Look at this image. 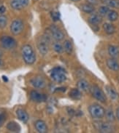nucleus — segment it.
Here are the masks:
<instances>
[{
    "instance_id": "14",
    "label": "nucleus",
    "mask_w": 119,
    "mask_h": 133,
    "mask_svg": "<svg viewBox=\"0 0 119 133\" xmlns=\"http://www.w3.org/2000/svg\"><path fill=\"white\" fill-rule=\"evenodd\" d=\"M34 127L36 130L40 133H45L47 132V127L46 124L45 123V122L42 121V120H38L37 121L35 124H34Z\"/></svg>"
},
{
    "instance_id": "5",
    "label": "nucleus",
    "mask_w": 119,
    "mask_h": 133,
    "mask_svg": "<svg viewBox=\"0 0 119 133\" xmlns=\"http://www.w3.org/2000/svg\"><path fill=\"white\" fill-rule=\"evenodd\" d=\"M0 42L2 46L7 50L14 49L17 46V42L14 38L9 36H3L0 39Z\"/></svg>"
},
{
    "instance_id": "19",
    "label": "nucleus",
    "mask_w": 119,
    "mask_h": 133,
    "mask_svg": "<svg viewBox=\"0 0 119 133\" xmlns=\"http://www.w3.org/2000/svg\"><path fill=\"white\" fill-rule=\"evenodd\" d=\"M108 54L111 58H118L119 56L118 47L114 46V45H110L108 47Z\"/></svg>"
},
{
    "instance_id": "37",
    "label": "nucleus",
    "mask_w": 119,
    "mask_h": 133,
    "mask_svg": "<svg viewBox=\"0 0 119 133\" xmlns=\"http://www.w3.org/2000/svg\"><path fill=\"white\" fill-rule=\"evenodd\" d=\"M2 79H3V80L4 82H8V79H7V78L5 76H2Z\"/></svg>"
},
{
    "instance_id": "30",
    "label": "nucleus",
    "mask_w": 119,
    "mask_h": 133,
    "mask_svg": "<svg viewBox=\"0 0 119 133\" xmlns=\"http://www.w3.org/2000/svg\"><path fill=\"white\" fill-rule=\"evenodd\" d=\"M7 18L5 15H0V29H4L7 25Z\"/></svg>"
},
{
    "instance_id": "18",
    "label": "nucleus",
    "mask_w": 119,
    "mask_h": 133,
    "mask_svg": "<svg viewBox=\"0 0 119 133\" xmlns=\"http://www.w3.org/2000/svg\"><path fill=\"white\" fill-rule=\"evenodd\" d=\"M105 90H106V92L108 95V96L112 100H117L118 98V94L116 92V90H114L112 87L108 85V86L105 87Z\"/></svg>"
},
{
    "instance_id": "35",
    "label": "nucleus",
    "mask_w": 119,
    "mask_h": 133,
    "mask_svg": "<svg viewBox=\"0 0 119 133\" xmlns=\"http://www.w3.org/2000/svg\"><path fill=\"white\" fill-rule=\"evenodd\" d=\"M4 65V61L2 58V56L0 55V67H2Z\"/></svg>"
},
{
    "instance_id": "3",
    "label": "nucleus",
    "mask_w": 119,
    "mask_h": 133,
    "mask_svg": "<svg viewBox=\"0 0 119 133\" xmlns=\"http://www.w3.org/2000/svg\"><path fill=\"white\" fill-rule=\"evenodd\" d=\"M88 111L91 117L94 119H102L105 115L104 108L99 104H93L89 106Z\"/></svg>"
},
{
    "instance_id": "2",
    "label": "nucleus",
    "mask_w": 119,
    "mask_h": 133,
    "mask_svg": "<svg viewBox=\"0 0 119 133\" xmlns=\"http://www.w3.org/2000/svg\"><path fill=\"white\" fill-rule=\"evenodd\" d=\"M51 77L56 82H64L67 80L66 71L61 67H55L51 70Z\"/></svg>"
},
{
    "instance_id": "6",
    "label": "nucleus",
    "mask_w": 119,
    "mask_h": 133,
    "mask_svg": "<svg viewBox=\"0 0 119 133\" xmlns=\"http://www.w3.org/2000/svg\"><path fill=\"white\" fill-rule=\"evenodd\" d=\"M90 90L92 96L96 100H97L98 101L102 102V103H105L106 102L107 98H106L105 93L99 87L97 86V85H93L90 88Z\"/></svg>"
},
{
    "instance_id": "20",
    "label": "nucleus",
    "mask_w": 119,
    "mask_h": 133,
    "mask_svg": "<svg viewBox=\"0 0 119 133\" xmlns=\"http://www.w3.org/2000/svg\"><path fill=\"white\" fill-rule=\"evenodd\" d=\"M7 128L8 130L13 132H19L21 131V127L18 125V124H17L15 122H10L7 124Z\"/></svg>"
},
{
    "instance_id": "28",
    "label": "nucleus",
    "mask_w": 119,
    "mask_h": 133,
    "mask_svg": "<svg viewBox=\"0 0 119 133\" xmlns=\"http://www.w3.org/2000/svg\"><path fill=\"white\" fill-rule=\"evenodd\" d=\"M105 116H106L107 119L108 120L109 122L115 121V115H114L112 110H108L107 111H105Z\"/></svg>"
},
{
    "instance_id": "22",
    "label": "nucleus",
    "mask_w": 119,
    "mask_h": 133,
    "mask_svg": "<svg viewBox=\"0 0 119 133\" xmlns=\"http://www.w3.org/2000/svg\"><path fill=\"white\" fill-rule=\"evenodd\" d=\"M106 6L112 8H119V0H102Z\"/></svg>"
},
{
    "instance_id": "27",
    "label": "nucleus",
    "mask_w": 119,
    "mask_h": 133,
    "mask_svg": "<svg viewBox=\"0 0 119 133\" xmlns=\"http://www.w3.org/2000/svg\"><path fill=\"white\" fill-rule=\"evenodd\" d=\"M53 50H54L56 52L59 53V54H61V53H62L64 51V47L61 45V44L58 43V42H54V43L53 44Z\"/></svg>"
},
{
    "instance_id": "4",
    "label": "nucleus",
    "mask_w": 119,
    "mask_h": 133,
    "mask_svg": "<svg viewBox=\"0 0 119 133\" xmlns=\"http://www.w3.org/2000/svg\"><path fill=\"white\" fill-rule=\"evenodd\" d=\"M48 38L49 36L45 35L40 37L37 42V48L43 55H45L48 52V50H49V47H48L49 39Z\"/></svg>"
},
{
    "instance_id": "29",
    "label": "nucleus",
    "mask_w": 119,
    "mask_h": 133,
    "mask_svg": "<svg viewBox=\"0 0 119 133\" xmlns=\"http://www.w3.org/2000/svg\"><path fill=\"white\" fill-rule=\"evenodd\" d=\"M109 11H110L109 7H108V6H102L99 9V15H101L102 16H105V15H108Z\"/></svg>"
},
{
    "instance_id": "31",
    "label": "nucleus",
    "mask_w": 119,
    "mask_h": 133,
    "mask_svg": "<svg viewBox=\"0 0 119 133\" xmlns=\"http://www.w3.org/2000/svg\"><path fill=\"white\" fill-rule=\"evenodd\" d=\"M51 18L54 21H58L60 19V14L58 12H51Z\"/></svg>"
},
{
    "instance_id": "9",
    "label": "nucleus",
    "mask_w": 119,
    "mask_h": 133,
    "mask_svg": "<svg viewBox=\"0 0 119 133\" xmlns=\"http://www.w3.org/2000/svg\"><path fill=\"white\" fill-rule=\"evenodd\" d=\"M50 31H51V34L52 36H53V38L55 40L59 42V41L64 39V33L62 32L61 29H58L56 25H51L50 26Z\"/></svg>"
},
{
    "instance_id": "25",
    "label": "nucleus",
    "mask_w": 119,
    "mask_h": 133,
    "mask_svg": "<svg viewBox=\"0 0 119 133\" xmlns=\"http://www.w3.org/2000/svg\"><path fill=\"white\" fill-rule=\"evenodd\" d=\"M63 47H64V51L67 54H71L72 53V51H73V47H72V43L69 40L64 41V44H63Z\"/></svg>"
},
{
    "instance_id": "38",
    "label": "nucleus",
    "mask_w": 119,
    "mask_h": 133,
    "mask_svg": "<svg viewBox=\"0 0 119 133\" xmlns=\"http://www.w3.org/2000/svg\"><path fill=\"white\" fill-rule=\"evenodd\" d=\"M70 1H72V2H78L80 0H70Z\"/></svg>"
},
{
    "instance_id": "12",
    "label": "nucleus",
    "mask_w": 119,
    "mask_h": 133,
    "mask_svg": "<svg viewBox=\"0 0 119 133\" xmlns=\"http://www.w3.org/2000/svg\"><path fill=\"white\" fill-rule=\"evenodd\" d=\"M30 97L31 99L33 101L36 102V103H41V102H44L46 101L47 99V96L45 95L40 93L38 92H37L35 90H32L30 93Z\"/></svg>"
},
{
    "instance_id": "7",
    "label": "nucleus",
    "mask_w": 119,
    "mask_h": 133,
    "mask_svg": "<svg viewBox=\"0 0 119 133\" xmlns=\"http://www.w3.org/2000/svg\"><path fill=\"white\" fill-rule=\"evenodd\" d=\"M23 28H24V25L23 21L21 20L17 19L12 22L10 25V31L13 35L17 36L23 31Z\"/></svg>"
},
{
    "instance_id": "26",
    "label": "nucleus",
    "mask_w": 119,
    "mask_h": 133,
    "mask_svg": "<svg viewBox=\"0 0 119 133\" xmlns=\"http://www.w3.org/2000/svg\"><path fill=\"white\" fill-rule=\"evenodd\" d=\"M107 15H108V18L109 21L112 22L116 21L118 18V13L115 10H110Z\"/></svg>"
},
{
    "instance_id": "24",
    "label": "nucleus",
    "mask_w": 119,
    "mask_h": 133,
    "mask_svg": "<svg viewBox=\"0 0 119 133\" xmlns=\"http://www.w3.org/2000/svg\"><path fill=\"white\" fill-rule=\"evenodd\" d=\"M69 97L75 99V100H79L80 98L81 97V93H80V90L78 89H72L69 94Z\"/></svg>"
},
{
    "instance_id": "16",
    "label": "nucleus",
    "mask_w": 119,
    "mask_h": 133,
    "mask_svg": "<svg viewBox=\"0 0 119 133\" xmlns=\"http://www.w3.org/2000/svg\"><path fill=\"white\" fill-rule=\"evenodd\" d=\"M77 86L78 90L82 91V92H88L90 90V85L89 83L87 82L85 79H80L78 82Z\"/></svg>"
},
{
    "instance_id": "32",
    "label": "nucleus",
    "mask_w": 119,
    "mask_h": 133,
    "mask_svg": "<svg viewBox=\"0 0 119 133\" xmlns=\"http://www.w3.org/2000/svg\"><path fill=\"white\" fill-rule=\"evenodd\" d=\"M5 121V116L4 114H0V127L2 126Z\"/></svg>"
},
{
    "instance_id": "21",
    "label": "nucleus",
    "mask_w": 119,
    "mask_h": 133,
    "mask_svg": "<svg viewBox=\"0 0 119 133\" xmlns=\"http://www.w3.org/2000/svg\"><path fill=\"white\" fill-rule=\"evenodd\" d=\"M103 29L106 34H112L116 31V28L115 26L109 23H105L103 24Z\"/></svg>"
},
{
    "instance_id": "34",
    "label": "nucleus",
    "mask_w": 119,
    "mask_h": 133,
    "mask_svg": "<svg viewBox=\"0 0 119 133\" xmlns=\"http://www.w3.org/2000/svg\"><path fill=\"white\" fill-rule=\"evenodd\" d=\"M5 11H6V7L4 6H0V14H4L5 12Z\"/></svg>"
},
{
    "instance_id": "23",
    "label": "nucleus",
    "mask_w": 119,
    "mask_h": 133,
    "mask_svg": "<svg viewBox=\"0 0 119 133\" xmlns=\"http://www.w3.org/2000/svg\"><path fill=\"white\" fill-rule=\"evenodd\" d=\"M80 10L86 13L90 14L94 11V5L90 4H83L80 6Z\"/></svg>"
},
{
    "instance_id": "8",
    "label": "nucleus",
    "mask_w": 119,
    "mask_h": 133,
    "mask_svg": "<svg viewBox=\"0 0 119 133\" xmlns=\"http://www.w3.org/2000/svg\"><path fill=\"white\" fill-rule=\"evenodd\" d=\"M94 127L100 132H112L114 130L112 124H110L108 122H97L94 123Z\"/></svg>"
},
{
    "instance_id": "15",
    "label": "nucleus",
    "mask_w": 119,
    "mask_h": 133,
    "mask_svg": "<svg viewBox=\"0 0 119 133\" xmlns=\"http://www.w3.org/2000/svg\"><path fill=\"white\" fill-rule=\"evenodd\" d=\"M107 65L110 70L113 71H119V63L115 58H110L107 60Z\"/></svg>"
},
{
    "instance_id": "11",
    "label": "nucleus",
    "mask_w": 119,
    "mask_h": 133,
    "mask_svg": "<svg viewBox=\"0 0 119 133\" xmlns=\"http://www.w3.org/2000/svg\"><path fill=\"white\" fill-rule=\"evenodd\" d=\"M29 0H12L10 5L13 9L16 10H20L26 7L29 4Z\"/></svg>"
},
{
    "instance_id": "10",
    "label": "nucleus",
    "mask_w": 119,
    "mask_h": 133,
    "mask_svg": "<svg viewBox=\"0 0 119 133\" xmlns=\"http://www.w3.org/2000/svg\"><path fill=\"white\" fill-rule=\"evenodd\" d=\"M31 83L33 87L37 89H43L46 86L45 80L40 76H37L31 79Z\"/></svg>"
},
{
    "instance_id": "13",
    "label": "nucleus",
    "mask_w": 119,
    "mask_h": 133,
    "mask_svg": "<svg viewBox=\"0 0 119 133\" xmlns=\"http://www.w3.org/2000/svg\"><path fill=\"white\" fill-rule=\"evenodd\" d=\"M16 115H17L18 119L20 121H21L22 122L26 123L29 120V115H28L27 112L23 109H21V108L18 109L16 111Z\"/></svg>"
},
{
    "instance_id": "17",
    "label": "nucleus",
    "mask_w": 119,
    "mask_h": 133,
    "mask_svg": "<svg viewBox=\"0 0 119 133\" xmlns=\"http://www.w3.org/2000/svg\"><path fill=\"white\" fill-rule=\"evenodd\" d=\"M88 20L91 25H97L102 21V17L101 15L99 14H92L89 16Z\"/></svg>"
},
{
    "instance_id": "36",
    "label": "nucleus",
    "mask_w": 119,
    "mask_h": 133,
    "mask_svg": "<svg viewBox=\"0 0 119 133\" xmlns=\"http://www.w3.org/2000/svg\"><path fill=\"white\" fill-rule=\"evenodd\" d=\"M116 117H117V119H118V120L119 121V107L118 108H117V110H116Z\"/></svg>"
},
{
    "instance_id": "1",
    "label": "nucleus",
    "mask_w": 119,
    "mask_h": 133,
    "mask_svg": "<svg viewBox=\"0 0 119 133\" xmlns=\"http://www.w3.org/2000/svg\"><path fill=\"white\" fill-rule=\"evenodd\" d=\"M22 57L26 64L32 65L36 61V55L32 46L26 44L21 49Z\"/></svg>"
},
{
    "instance_id": "33",
    "label": "nucleus",
    "mask_w": 119,
    "mask_h": 133,
    "mask_svg": "<svg viewBox=\"0 0 119 133\" xmlns=\"http://www.w3.org/2000/svg\"><path fill=\"white\" fill-rule=\"evenodd\" d=\"M86 2L88 4H92V5H94V4H97L98 3L97 0H86Z\"/></svg>"
}]
</instances>
